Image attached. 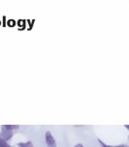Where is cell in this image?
<instances>
[{"label": "cell", "instance_id": "6da1fadb", "mask_svg": "<svg viewBox=\"0 0 129 147\" xmlns=\"http://www.w3.org/2000/svg\"><path fill=\"white\" fill-rule=\"evenodd\" d=\"M0 136H1L5 140H10L13 136V130H8V129L2 127V131H1V133H0Z\"/></svg>", "mask_w": 129, "mask_h": 147}, {"label": "cell", "instance_id": "7a4b0ae2", "mask_svg": "<svg viewBox=\"0 0 129 147\" xmlns=\"http://www.w3.org/2000/svg\"><path fill=\"white\" fill-rule=\"evenodd\" d=\"M46 142L49 146H55L56 145V144H55V140H54V138H52L51 132L46 133Z\"/></svg>", "mask_w": 129, "mask_h": 147}, {"label": "cell", "instance_id": "3957f363", "mask_svg": "<svg viewBox=\"0 0 129 147\" xmlns=\"http://www.w3.org/2000/svg\"><path fill=\"white\" fill-rule=\"evenodd\" d=\"M0 146H1V147H7V146H9V144H7L6 140H5L1 136H0Z\"/></svg>", "mask_w": 129, "mask_h": 147}, {"label": "cell", "instance_id": "277c9868", "mask_svg": "<svg viewBox=\"0 0 129 147\" xmlns=\"http://www.w3.org/2000/svg\"><path fill=\"white\" fill-rule=\"evenodd\" d=\"M3 128H6L8 130H14V129H18L20 126H14V125H3Z\"/></svg>", "mask_w": 129, "mask_h": 147}, {"label": "cell", "instance_id": "5b68a950", "mask_svg": "<svg viewBox=\"0 0 129 147\" xmlns=\"http://www.w3.org/2000/svg\"><path fill=\"white\" fill-rule=\"evenodd\" d=\"M18 146H20V147H26V146L30 147V146H32V143H31V142H26V143L20 142V143H18Z\"/></svg>", "mask_w": 129, "mask_h": 147}, {"label": "cell", "instance_id": "8992f818", "mask_svg": "<svg viewBox=\"0 0 129 147\" xmlns=\"http://www.w3.org/2000/svg\"><path fill=\"white\" fill-rule=\"evenodd\" d=\"M99 143H100V144H101V145H102V146H105V147H106V146H107V145H106V144H105L104 142H102V141H101V140H99Z\"/></svg>", "mask_w": 129, "mask_h": 147}, {"label": "cell", "instance_id": "52a82bcc", "mask_svg": "<svg viewBox=\"0 0 129 147\" xmlns=\"http://www.w3.org/2000/svg\"><path fill=\"white\" fill-rule=\"evenodd\" d=\"M125 128L128 129V131H129V125H125Z\"/></svg>", "mask_w": 129, "mask_h": 147}]
</instances>
